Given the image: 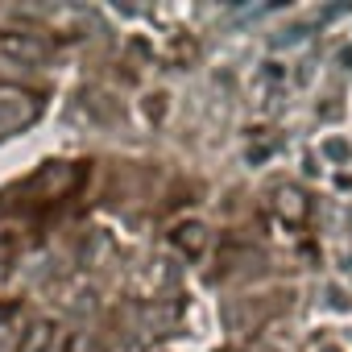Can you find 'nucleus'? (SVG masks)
Masks as SVG:
<instances>
[{"mask_svg":"<svg viewBox=\"0 0 352 352\" xmlns=\"http://www.w3.org/2000/svg\"><path fill=\"white\" fill-rule=\"evenodd\" d=\"M0 54H9V58H21V63H38L46 58V42L30 38V34H0Z\"/></svg>","mask_w":352,"mask_h":352,"instance_id":"f257e3e1","label":"nucleus"}]
</instances>
